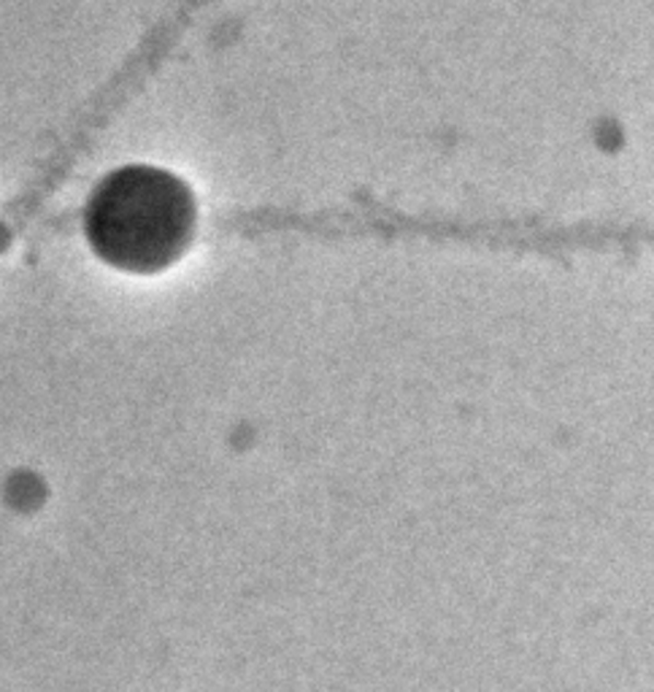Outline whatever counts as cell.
<instances>
[{"instance_id":"cell-1","label":"cell","mask_w":654,"mask_h":692,"mask_svg":"<svg viewBox=\"0 0 654 692\" xmlns=\"http://www.w3.org/2000/svg\"><path fill=\"white\" fill-rule=\"evenodd\" d=\"M192 224L189 189L171 173L147 165L112 173L84 215L97 255L133 274H152L174 263L189 244Z\"/></svg>"}]
</instances>
